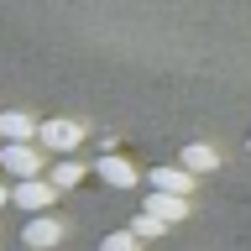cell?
<instances>
[{"label":"cell","mask_w":251,"mask_h":251,"mask_svg":"<svg viewBox=\"0 0 251 251\" xmlns=\"http://www.w3.org/2000/svg\"><path fill=\"white\" fill-rule=\"evenodd\" d=\"M194 178H199V173H188L183 162H178V168H152L147 173V183L162 188V194H194Z\"/></svg>","instance_id":"cell-7"},{"label":"cell","mask_w":251,"mask_h":251,"mask_svg":"<svg viewBox=\"0 0 251 251\" xmlns=\"http://www.w3.org/2000/svg\"><path fill=\"white\" fill-rule=\"evenodd\" d=\"M42 121H31L26 110H0V141H37Z\"/></svg>","instance_id":"cell-6"},{"label":"cell","mask_w":251,"mask_h":251,"mask_svg":"<svg viewBox=\"0 0 251 251\" xmlns=\"http://www.w3.org/2000/svg\"><path fill=\"white\" fill-rule=\"evenodd\" d=\"M42 152H47L42 141H0V168L11 178H37V173H47Z\"/></svg>","instance_id":"cell-1"},{"label":"cell","mask_w":251,"mask_h":251,"mask_svg":"<svg viewBox=\"0 0 251 251\" xmlns=\"http://www.w3.org/2000/svg\"><path fill=\"white\" fill-rule=\"evenodd\" d=\"M52 199H58V183H52L47 173H37V178H16V188H11V204H16V209H31V215L52 209Z\"/></svg>","instance_id":"cell-3"},{"label":"cell","mask_w":251,"mask_h":251,"mask_svg":"<svg viewBox=\"0 0 251 251\" xmlns=\"http://www.w3.org/2000/svg\"><path fill=\"white\" fill-rule=\"evenodd\" d=\"M94 178H100V183H110V188H131V183H136V168H131L121 152H105L100 162H94Z\"/></svg>","instance_id":"cell-5"},{"label":"cell","mask_w":251,"mask_h":251,"mask_svg":"<svg viewBox=\"0 0 251 251\" xmlns=\"http://www.w3.org/2000/svg\"><path fill=\"white\" fill-rule=\"evenodd\" d=\"M178 162H183L188 173H215V168H220V152H215V147H209V141H188V147H183V157H178Z\"/></svg>","instance_id":"cell-10"},{"label":"cell","mask_w":251,"mask_h":251,"mask_svg":"<svg viewBox=\"0 0 251 251\" xmlns=\"http://www.w3.org/2000/svg\"><path fill=\"white\" fill-rule=\"evenodd\" d=\"M100 251H141V235L136 230H110L105 241H100Z\"/></svg>","instance_id":"cell-12"},{"label":"cell","mask_w":251,"mask_h":251,"mask_svg":"<svg viewBox=\"0 0 251 251\" xmlns=\"http://www.w3.org/2000/svg\"><path fill=\"white\" fill-rule=\"evenodd\" d=\"M0 204H11V188H5V183H0Z\"/></svg>","instance_id":"cell-13"},{"label":"cell","mask_w":251,"mask_h":251,"mask_svg":"<svg viewBox=\"0 0 251 251\" xmlns=\"http://www.w3.org/2000/svg\"><path fill=\"white\" fill-rule=\"evenodd\" d=\"M131 230H136L141 241H162V235H168V220L157 215V209H141V215L131 220Z\"/></svg>","instance_id":"cell-11"},{"label":"cell","mask_w":251,"mask_h":251,"mask_svg":"<svg viewBox=\"0 0 251 251\" xmlns=\"http://www.w3.org/2000/svg\"><path fill=\"white\" fill-rule=\"evenodd\" d=\"M37 141H42L47 152H78V141H84V126L68 121V115H52V121H42Z\"/></svg>","instance_id":"cell-4"},{"label":"cell","mask_w":251,"mask_h":251,"mask_svg":"<svg viewBox=\"0 0 251 251\" xmlns=\"http://www.w3.org/2000/svg\"><path fill=\"white\" fill-rule=\"evenodd\" d=\"M141 209H157L168 225H178V220H188V194H162V188H152Z\"/></svg>","instance_id":"cell-8"},{"label":"cell","mask_w":251,"mask_h":251,"mask_svg":"<svg viewBox=\"0 0 251 251\" xmlns=\"http://www.w3.org/2000/svg\"><path fill=\"white\" fill-rule=\"evenodd\" d=\"M89 173H94V162H89V168H84V162H78L74 152H63V162H58V168H47V178H52V183H58V188H78V183H84V178H89Z\"/></svg>","instance_id":"cell-9"},{"label":"cell","mask_w":251,"mask_h":251,"mask_svg":"<svg viewBox=\"0 0 251 251\" xmlns=\"http://www.w3.org/2000/svg\"><path fill=\"white\" fill-rule=\"evenodd\" d=\"M63 235H68V225H63L58 215H47V209H42V215H31L26 225H21V246H26V251H58Z\"/></svg>","instance_id":"cell-2"}]
</instances>
